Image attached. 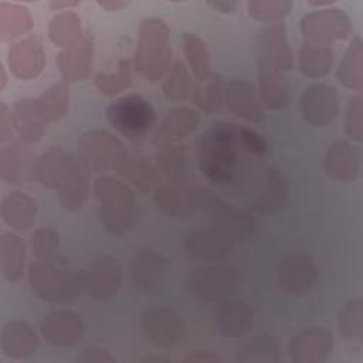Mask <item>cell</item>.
<instances>
[{"label":"cell","mask_w":363,"mask_h":363,"mask_svg":"<svg viewBox=\"0 0 363 363\" xmlns=\"http://www.w3.org/2000/svg\"><path fill=\"white\" fill-rule=\"evenodd\" d=\"M237 362H279L281 347L278 340L271 335H258L242 345L235 354Z\"/></svg>","instance_id":"cell-13"},{"label":"cell","mask_w":363,"mask_h":363,"mask_svg":"<svg viewBox=\"0 0 363 363\" xmlns=\"http://www.w3.org/2000/svg\"><path fill=\"white\" fill-rule=\"evenodd\" d=\"M318 108H319V113H318L316 126H325L328 122H330L336 116L337 99H336V92L332 86H328L325 84H315L303 92L301 99V109H302L303 118L312 123Z\"/></svg>","instance_id":"cell-9"},{"label":"cell","mask_w":363,"mask_h":363,"mask_svg":"<svg viewBox=\"0 0 363 363\" xmlns=\"http://www.w3.org/2000/svg\"><path fill=\"white\" fill-rule=\"evenodd\" d=\"M31 332H33V328L26 322H21V320L9 322L3 328V333H1V349L4 354L14 359H21L33 354L35 350H33L24 342L21 343V337L27 336Z\"/></svg>","instance_id":"cell-16"},{"label":"cell","mask_w":363,"mask_h":363,"mask_svg":"<svg viewBox=\"0 0 363 363\" xmlns=\"http://www.w3.org/2000/svg\"><path fill=\"white\" fill-rule=\"evenodd\" d=\"M234 242V240L216 228L196 230L187 235L184 251L191 259L213 264L224 259L231 252Z\"/></svg>","instance_id":"cell-5"},{"label":"cell","mask_w":363,"mask_h":363,"mask_svg":"<svg viewBox=\"0 0 363 363\" xmlns=\"http://www.w3.org/2000/svg\"><path fill=\"white\" fill-rule=\"evenodd\" d=\"M333 346V336L325 328H308L291 339L292 362L318 363L328 359Z\"/></svg>","instance_id":"cell-6"},{"label":"cell","mask_w":363,"mask_h":363,"mask_svg":"<svg viewBox=\"0 0 363 363\" xmlns=\"http://www.w3.org/2000/svg\"><path fill=\"white\" fill-rule=\"evenodd\" d=\"M145 336L157 347H173L183 342L186 326L182 318L169 308H152L142 316Z\"/></svg>","instance_id":"cell-4"},{"label":"cell","mask_w":363,"mask_h":363,"mask_svg":"<svg viewBox=\"0 0 363 363\" xmlns=\"http://www.w3.org/2000/svg\"><path fill=\"white\" fill-rule=\"evenodd\" d=\"M208 6L214 7V9H223V11H230L235 7V3L231 1V3H208Z\"/></svg>","instance_id":"cell-21"},{"label":"cell","mask_w":363,"mask_h":363,"mask_svg":"<svg viewBox=\"0 0 363 363\" xmlns=\"http://www.w3.org/2000/svg\"><path fill=\"white\" fill-rule=\"evenodd\" d=\"M225 91H227L228 99L242 101L240 104L230 106L235 112V115H240L248 121H257V122L264 119V112L257 106L258 101L255 99L254 89L250 84L244 81H233L228 85V89Z\"/></svg>","instance_id":"cell-15"},{"label":"cell","mask_w":363,"mask_h":363,"mask_svg":"<svg viewBox=\"0 0 363 363\" xmlns=\"http://www.w3.org/2000/svg\"><path fill=\"white\" fill-rule=\"evenodd\" d=\"M44 322L61 328L58 330H52V332L44 335L47 342L51 343V345L71 346V345H75L82 336L81 332L65 329V328H72V326H81L82 325L81 319L71 311H54V312L48 313L44 318Z\"/></svg>","instance_id":"cell-14"},{"label":"cell","mask_w":363,"mask_h":363,"mask_svg":"<svg viewBox=\"0 0 363 363\" xmlns=\"http://www.w3.org/2000/svg\"><path fill=\"white\" fill-rule=\"evenodd\" d=\"M211 223L216 230L224 233L234 241L247 238L254 228V224L247 214L233 210L225 206V203H221L214 208Z\"/></svg>","instance_id":"cell-12"},{"label":"cell","mask_w":363,"mask_h":363,"mask_svg":"<svg viewBox=\"0 0 363 363\" xmlns=\"http://www.w3.org/2000/svg\"><path fill=\"white\" fill-rule=\"evenodd\" d=\"M169 271L167 259L155 251H142L133 257L130 274L135 286L140 289H153L159 286Z\"/></svg>","instance_id":"cell-10"},{"label":"cell","mask_w":363,"mask_h":363,"mask_svg":"<svg viewBox=\"0 0 363 363\" xmlns=\"http://www.w3.org/2000/svg\"><path fill=\"white\" fill-rule=\"evenodd\" d=\"M360 96L350 101L346 115V130L356 140H362V119H360Z\"/></svg>","instance_id":"cell-18"},{"label":"cell","mask_w":363,"mask_h":363,"mask_svg":"<svg viewBox=\"0 0 363 363\" xmlns=\"http://www.w3.org/2000/svg\"><path fill=\"white\" fill-rule=\"evenodd\" d=\"M77 362H115V357L109 354V352L106 349L98 347V346H88L85 347L78 356H77Z\"/></svg>","instance_id":"cell-19"},{"label":"cell","mask_w":363,"mask_h":363,"mask_svg":"<svg viewBox=\"0 0 363 363\" xmlns=\"http://www.w3.org/2000/svg\"><path fill=\"white\" fill-rule=\"evenodd\" d=\"M214 320L217 330L225 337H241L245 335L254 320V313L250 305L237 299H224L216 313Z\"/></svg>","instance_id":"cell-8"},{"label":"cell","mask_w":363,"mask_h":363,"mask_svg":"<svg viewBox=\"0 0 363 363\" xmlns=\"http://www.w3.org/2000/svg\"><path fill=\"white\" fill-rule=\"evenodd\" d=\"M235 271L227 265H200L190 271L187 285L194 298L203 302L224 301L235 288Z\"/></svg>","instance_id":"cell-3"},{"label":"cell","mask_w":363,"mask_h":363,"mask_svg":"<svg viewBox=\"0 0 363 363\" xmlns=\"http://www.w3.org/2000/svg\"><path fill=\"white\" fill-rule=\"evenodd\" d=\"M234 140L235 130L231 128H214L199 140L200 166L214 183H225L234 174Z\"/></svg>","instance_id":"cell-1"},{"label":"cell","mask_w":363,"mask_h":363,"mask_svg":"<svg viewBox=\"0 0 363 363\" xmlns=\"http://www.w3.org/2000/svg\"><path fill=\"white\" fill-rule=\"evenodd\" d=\"M316 274V267L308 255H291L282 259L278 268V284L284 292L299 296L313 286Z\"/></svg>","instance_id":"cell-7"},{"label":"cell","mask_w":363,"mask_h":363,"mask_svg":"<svg viewBox=\"0 0 363 363\" xmlns=\"http://www.w3.org/2000/svg\"><path fill=\"white\" fill-rule=\"evenodd\" d=\"M121 282V268L115 258L99 257L89 265L85 285L94 298H108L113 295Z\"/></svg>","instance_id":"cell-11"},{"label":"cell","mask_w":363,"mask_h":363,"mask_svg":"<svg viewBox=\"0 0 363 363\" xmlns=\"http://www.w3.org/2000/svg\"><path fill=\"white\" fill-rule=\"evenodd\" d=\"M186 360L187 362H216V360H218V357L217 356H214V354H208V353H204V356L201 354V352H197V354H191V356H189V357H186Z\"/></svg>","instance_id":"cell-20"},{"label":"cell","mask_w":363,"mask_h":363,"mask_svg":"<svg viewBox=\"0 0 363 363\" xmlns=\"http://www.w3.org/2000/svg\"><path fill=\"white\" fill-rule=\"evenodd\" d=\"M337 326H339V332L345 337L356 342H362L363 325H362V301L360 299H352L345 305V308L339 312Z\"/></svg>","instance_id":"cell-17"},{"label":"cell","mask_w":363,"mask_h":363,"mask_svg":"<svg viewBox=\"0 0 363 363\" xmlns=\"http://www.w3.org/2000/svg\"><path fill=\"white\" fill-rule=\"evenodd\" d=\"M108 119L128 139H139L152 128L155 112L140 95H128L109 106Z\"/></svg>","instance_id":"cell-2"}]
</instances>
